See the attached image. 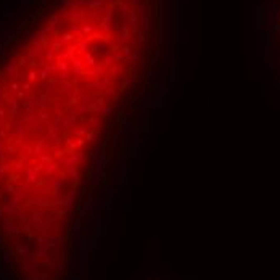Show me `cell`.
Returning <instances> with one entry per match:
<instances>
[]
</instances>
